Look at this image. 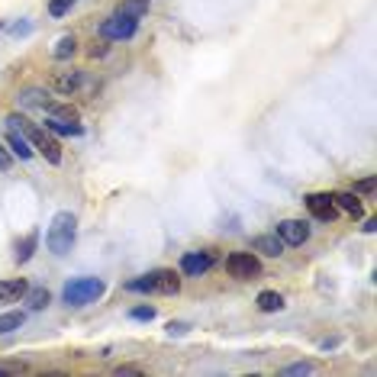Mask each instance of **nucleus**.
<instances>
[{"label":"nucleus","mask_w":377,"mask_h":377,"mask_svg":"<svg viewBox=\"0 0 377 377\" xmlns=\"http://www.w3.org/2000/svg\"><path fill=\"white\" fill-rule=\"evenodd\" d=\"M7 123H10V129H19L23 136L29 139V145L42 155V158L48 161V165H62V145L55 142V136L48 129H42V126H36L33 120H26V116H7Z\"/></svg>","instance_id":"1"},{"label":"nucleus","mask_w":377,"mask_h":377,"mask_svg":"<svg viewBox=\"0 0 377 377\" xmlns=\"http://www.w3.org/2000/svg\"><path fill=\"white\" fill-rule=\"evenodd\" d=\"M75 236H77L75 213H68V210L55 213L52 223H48V232H46L48 252H52V255H68V252H71V246H75Z\"/></svg>","instance_id":"2"},{"label":"nucleus","mask_w":377,"mask_h":377,"mask_svg":"<svg viewBox=\"0 0 377 377\" xmlns=\"http://www.w3.org/2000/svg\"><path fill=\"white\" fill-rule=\"evenodd\" d=\"M126 291H132V293H178L181 277L171 271V268H155V271L129 281L126 284Z\"/></svg>","instance_id":"3"},{"label":"nucleus","mask_w":377,"mask_h":377,"mask_svg":"<svg viewBox=\"0 0 377 377\" xmlns=\"http://www.w3.org/2000/svg\"><path fill=\"white\" fill-rule=\"evenodd\" d=\"M104 293H107V284L100 281V277H75V281L65 284L62 297H65V303H71V306H84V303L100 300Z\"/></svg>","instance_id":"4"},{"label":"nucleus","mask_w":377,"mask_h":377,"mask_svg":"<svg viewBox=\"0 0 377 377\" xmlns=\"http://www.w3.org/2000/svg\"><path fill=\"white\" fill-rule=\"evenodd\" d=\"M226 271L236 277V281H255L261 274V261L255 258L252 252H232L226 258Z\"/></svg>","instance_id":"5"},{"label":"nucleus","mask_w":377,"mask_h":377,"mask_svg":"<svg viewBox=\"0 0 377 377\" xmlns=\"http://www.w3.org/2000/svg\"><path fill=\"white\" fill-rule=\"evenodd\" d=\"M136 29H139V19L123 17V13H113V17H107L104 23H100V36L113 39V42H123V39L136 36Z\"/></svg>","instance_id":"6"},{"label":"nucleus","mask_w":377,"mask_h":377,"mask_svg":"<svg viewBox=\"0 0 377 377\" xmlns=\"http://www.w3.org/2000/svg\"><path fill=\"white\" fill-rule=\"evenodd\" d=\"M277 236H281L284 246H303L310 239V226L303 219H281L277 223Z\"/></svg>","instance_id":"7"},{"label":"nucleus","mask_w":377,"mask_h":377,"mask_svg":"<svg viewBox=\"0 0 377 377\" xmlns=\"http://www.w3.org/2000/svg\"><path fill=\"white\" fill-rule=\"evenodd\" d=\"M213 252H187L181 258V274H187V277H200V274H207L213 268Z\"/></svg>","instance_id":"8"},{"label":"nucleus","mask_w":377,"mask_h":377,"mask_svg":"<svg viewBox=\"0 0 377 377\" xmlns=\"http://www.w3.org/2000/svg\"><path fill=\"white\" fill-rule=\"evenodd\" d=\"M306 210L316 219H322V223H332V219L339 217V207L332 203V194H310L306 197Z\"/></svg>","instance_id":"9"},{"label":"nucleus","mask_w":377,"mask_h":377,"mask_svg":"<svg viewBox=\"0 0 377 377\" xmlns=\"http://www.w3.org/2000/svg\"><path fill=\"white\" fill-rule=\"evenodd\" d=\"M29 284L23 277H10V281H0V303H13L19 297H26Z\"/></svg>","instance_id":"10"},{"label":"nucleus","mask_w":377,"mask_h":377,"mask_svg":"<svg viewBox=\"0 0 377 377\" xmlns=\"http://www.w3.org/2000/svg\"><path fill=\"white\" fill-rule=\"evenodd\" d=\"M252 248L255 252H261V255H268V258H281L284 255V242H281L277 232H274V236H255Z\"/></svg>","instance_id":"11"},{"label":"nucleus","mask_w":377,"mask_h":377,"mask_svg":"<svg viewBox=\"0 0 377 377\" xmlns=\"http://www.w3.org/2000/svg\"><path fill=\"white\" fill-rule=\"evenodd\" d=\"M46 129L58 132V136H84V126L77 123V120H55V116H48Z\"/></svg>","instance_id":"12"},{"label":"nucleus","mask_w":377,"mask_h":377,"mask_svg":"<svg viewBox=\"0 0 377 377\" xmlns=\"http://www.w3.org/2000/svg\"><path fill=\"white\" fill-rule=\"evenodd\" d=\"M39 246V232L33 229V232H26V236L17 242V252H13V258H17V264H26L29 258H33V252H36Z\"/></svg>","instance_id":"13"},{"label":"nucleus","mask_w":377,"mask_h":377,"mask_svg":"<svg viewBox=\"0 0 377 377\" xmlns=\"http://www.w3.org/2000/svg\"><path fill=\"white\" fill-rule=\"evenodd\" d=\"M81 71H65V75H55L52 77V87H55L58 94H75L77 87H81Z\"/></svg>","instance_id":"14"},{"label":"nucleus","mask_w":377,"mask_h":377,"mask_svg":"<svg viewBox=\"0 0 377 377\" xmlns=\"http://www.w3.org/2000/svg\"><path fill=\"white\" fill-rule=\"evenodd\" d=\"M7 145H10V151H13V155H19L23 161L33 158V145H29V139L19 129H10L7 132Z\"/></svg>","instance_id":"15"},{"label":"nucleus","mask_w":377,"mask_h":377,"mask_svg":"<svg viewBox=\"0 0 377 377\" xmlns=\"http://www.w3.org/2000/svg\"><path fill=\"white\" fill-rule=\"evenodd\" d=\"M332 203H335L339 210H345V213H349V217H355V219H361V213H365L358 194H332Z\"/></svg>","instance_id":"16"},{"label":"nucleus","mask_w":377,"mask_h":377,"mask_svg":"<svg viewBox=\"0 0 377 377\" xmlns=\"http://www.w3.org/2000/svg\"><path fill=\"white\" fill-rule=\"evenodd\" d=\"M151 0H123L120 7H116V13H123V17H132V19H142L145 13H149Z\"/></svg>","instance_id":"17"},{"label":"nucleus","mask_w":377,"mask_h":377,"mask_svg":"<svg viewBox=\"0 0 377 377\" xmlns=\"http://www.w3.org/2000/svg\"><path fill=\"white\" fill-rule=\"evenodd\" d=\"M258 310H261V313L284 310V297H281V293H274V291H261V293H258Z\"/></svg>","instance_id":"18"},{"label":"nucleus","mask_w":377,"mask_h":377,"mask_svg":"<svg viewBox=\"0 0 377 377\" xmlns=\"http://www.w3.org/2000/svg\"><path fill=\"white\" fill-rule=\"evenodd\" d=\"M26 303H29V310H46L48 303H52V293H48L46 287H29Z\"/></svg>","instance_id":"19"},{"label":"nucleus","mask_w":377,"mask_h":377,"mask_svg":"<svg viewBox=\"0 0 377 377\" xmlns=\"http://www.w3.org/2000/svg\"><path fill=\"white\" fill-rule=\"evenodd\" d=\"M77 52V39L71 36V33H68V36H62L55 42V48H52V55L58 58V62H65V58H71Z\"/></svg>","instance_id":"20"},{"label":"nucleus","mask_w":377,"mask_h":377,"mask_svg":"<svg viewBox=\"0 0 377 377\" xmlns=\"http://www.w3.org/2000/svg\"><path fill=\"white\" fill-rule=\"evenodd\" d=\"M23 313H0V335H7V332H13V329H19L23 326Z\"/></svg>","instance_id":"21"},{"label":"nucleus","mask_w":377,"mask_h":377,"mask_svg":"<svg viewBox=\"0 0 377 377\" xmlns=\"http://www.w3.org/2000/svg\"><path fill=\"white\" fill-rule=\"evenodd\" d=\"M48 116H55V120H77V110L71 104H55V100H52Z\"/></svg>","instance_id":"22"},{"label":"nucleus","mask_w":377,"mask_h":377,"mask_svg":"<svg viewBox=\"0 0 377 377\" xmlns=\"http://www.w3.org/2000/svg\"><path fill=\"white\" fill-rule=\"evenodd\" d=\"M77 0H48V17H65Z\"/></svg>","instance_id":"23"},{"label":"nucleus","mask_w":377,"mask_h":377,"mask_svg":"<svg viewBox=\"0 0 377 377\" xmlns=\"http://www.w3.org/2000/svg\"><path fill=\"white\" fill-rule=\"evenodd\" d=\"M129 316H132V320H142V322H151V320H155V306H136Z\"/></svg>","instance_id":"24"},{"label":"nucleus","mask_w":377,"mask_h":377,"mask_svg":"<svg viewBox=\"0 0 377 377\" xmlns=\"http://www.w3.org/2000/svg\"><path fill=\"white\" fill-rule=\"evenodd\" d=\"M284 374H313V361H300V365H291V368H284Z\"/></svg>","instance_id":"25"},{"label":"nucleus","mask_w":377,"mask_h":377,"mask_svg":"<svg viewBox=\"0 0 377 377\" xmlns=\"http://www.w3.org/2000/svg\"><path fill=\"white\" fill-rule=\"evenodd\" d=\"M374 187H377V181L374 178H365V181H358V184H355V194H374Z\"/></svg>","instance_id":"26"},{"label":"nucleus","mask_w":377,"mask_h":377,"mask_svg":"<svg viewBox=\"0 0 377 377\" xmlns=\"http://www.w3.org/2000/svg\"><path fill=\"white\" fill-rule=\"evenodd\" d=\"M187 329H190L187 322H168V332H171V335H184Z\"/></svg>","instance_id":"27"},{"label":"nucleus","mask_w":377,"mask_h":377,"mask_svg":"<svg viewBox=\"0 0 377 377\" xmlns=\"http://www.w3.org/2000/svg\"><path fill=\"white\" fill-rule=\"evenodd\" d=\"M10 165H13V161H10V151L0 145V171H10Z\"/></svg>","instance_id":"28"},{"label":"nucleus","mask_w":377,"mask_h":377,"mask_svg":"<svg viewBox=\"0 0 377 377\" xmlns=\"http://www.w3.org/2000/svg\"><path fill=\"white\" fill-rule=\"evenodd\" d=\"M29 29H33V26H29V23H17V26L10 29V33H13V36H26Z\"/></svg>","instance_id":"29"},{"label":"nucleus","mask_w":377,"mask_h":377,"mask_svg":"<svg viewBox=\"0 0 377 377\" xmlns=\"http://www.w3.org/2000/svg\"><path fill=\"white\" fill-rule=\"evenodd\" d=\"M0 29H3V23H0Z\"/></svg>","instance_id":"30"}]
</instances>
